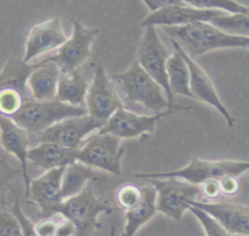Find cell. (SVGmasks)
<instances>
[{
	"label": "cell",
	"mask_w": 249,
	"mask_h": 236,
	"mask_svg": "<svg viewBox=\"0 0 249 236\" xmlns=\"http://www.w3.org/2000/svg\"><path fill=\"white\" fill-rule=\"evenodd\" d=\"M119 208L112 207L107 201L97 198L89 185L77 195L61 202L57 214L69 219L75 226V236H92L94 231L101 226L97 217L101 213L110 215Z\"/></svg>",
	"instance_id": "4"
},
{
	"label": "cell",
	"mask_w": 249,
	"mask_h": 236,
	"mask_svg": "<svg viewBox=\"0 0 249 236\" xmlns=\"http://www.w3.org/2000/svg\"><path fill=\"white\" fill-rule=\"evenodd\" d=\"M18 220L21 229H22V235L23 236H37L35 231H34V227H33V223L29 220V219L25 216V214L23 213L18 200L16 199L14 204L8 209Z\"/></svg>",
	"instance_id": "33"
},
{
	"label": "cell",
	"mask_w": 249,
	"mask_h": 236,
	"mask_svg": "<svg viewBox=\"0 0 249 236\" xmlns=\"http://www.w3.org/2000/svg\"><path fill=\"white\" fill-rule=\"evenodd\" d=\"M67 40L58 17L34 25L25 41L22 61L28 63L36 56L59 48Z\"/></svg>",
	"instance_id": "17"
},
{
	"label": "cell",
	"mask_w": 249,
	"mask_h": 236,
	"mask_svg": "<svg viewBox=\"0 0 249 236\" xmlns=\"http://www.w3.org/2000/svg\"><path fill=\"white\" fill-rule=\"evenodd\" d=\"M173 112V110H166L160 114L143 116L126 111L122 107L113 113L97 133L110 134L120 139L135 138L145 133L153 132L158 120Z\"/></svg>",
	"instance_id": "12"
},
{
	"label": "cell",
	"mask_w": 249,
	"mask_h": 236,
	"mask_svg": "<svg viewBox=\"0 0 249 236\" xmlns=\"http://www.w3.org/2000/svg\"><path fill=\"white\" fill-rule=\"evenodd\" d=\"M167 48L160 41L156 26H146L143 37L138 48V59L136 60L141 68L156 81L165 92L169 108L172 109L173 94L171 93L166 76V61L169 57Z\"/></svg>",
	"instance_id": "8"
},
{
	"label": "cell",
	"mask_w": 249,
	"mask_h": 236,
	"mask_svg": "<svg viewBox=\"0 0 249 236\" xmlns=\"http://www.w3.org/2000/svg\"><path fill=\"white\" fill-rule=\"evenodd\" d=\"M79 149H70L53 143L42 142L38 146L28 149L27 160L34 166L46 171L65 167L77 161Z\"/></svg>",
	"instance_id": "19"
},
{
	"label": "cell",
	"mask_w": 249,
	"mask_h": 236,
	"mask_svg": "<svg viewBox=\"0 0 249 236\" xmlns=\"http://www.w3.org/2000/svg\"><path fill=\"white\" fill-rule=\"evenodd\" d=\"M96 173L92 168L75 161L65 166L60 182V198L65 200L79 194L86 186L88 181L96 180Z\"/></svg>",
	"instance_id": "23"
},
{
	"label": "cell",
	"mask_w": 249,
	"mask_h": 236,
	"mask_svg": "<svg viewBox=\"0 0 249 236\" xmlns=\"http://www.w3.org/2000/svg\"><path fill=\"white\" fill-rule=\"evenodd\" d=\"M190 206L206 213L231 234L248 236L249 207L247 205L231 202H201L190 200Z\"/></svg>",
	"instance_id": "15"
},
{
	"label": "cell",
	"mask_w": 249,
	"mask_h": 236,
	"mask_svg": "<svg viewBox=\"0 0 249 236\" xmlns=\"http://www.w3.org/2000/svg\"><path fill=\"white\" fill-rule=\"evenodd\" d=\"M188 210L199 221L206 236H231L229 231H227L222 225H220L216 220H214L210 216L200 209L190 206Z\"/></svg>",
	"instance_id": "30"
},
{
	"label": "cell",
	"mask_w": 249,
	"mask_h": 236,
	"mask_svg": "<svg viewBox=\"0 0 249 236\" xmlns=\"http://www.w3.org/2000/svg\"><path fill=\"white\" fill-rule=\"evenodd\" d=\"M110 236H115V227H114V225H111V228H110Z\"/></svg>",
	"instance_id": "39"
},
{
	"label": "cell",
	"mask_w": 249,
	"mask_h": 236,
	"mask_svg": "<svg viewBox=\"0 0 249 236\" xmlns=\"http://www.w3.org/2000/svg\"><path fill=\"white\" fill-rule=\"evenodd\" d=\"M85 103L88 115L103 123L115 111L124 107L114 82L107 76L100 63L94 67V76L88 87Z\"/></svg>",
	"instance_id": "9"
},
{
	"label": "cell",
	"mask_w": 249,
	"mask_h": 236,
	"mask_svg": "<svg viewBox=\"0 0 249 236\" xmlns=\"http://www.w3.org/2000/svg\"><path fill=\"white\" fill-rule=\"evenodd\" d=\"M141 188L132 184L123 185L117 191V201L125 211L137 205L141 200Z\"/></svg>",
	"instance_id": "31"
},
{
	"label": "cell",
	"mask_w": 249,
	"mask_h": 236,
	"mask_svg": "<svg viewBox=\"0 0 249 236\" xmlns=\"http://www.w3.org/2000/svg\"><path fill=\"white\" fill-rule=\"evenodd\" d=\"M0 144L7 153H12L18 159L24 183V195L25 198H28L30 182L27 172L28 136L24 129L16 124L10 118L2 115H0Z\"/></svg>",
	"instance_id": "18"
},
{
	"label": "cell",
	"mask_w": 249,
	"mask_h": 236,
	"mask_svg": "<svg viewBox=\"0 0 249 236\" xmlns=\"http://www.w3.org/2000/svg\"><path fill=\"white\" fill-rule=\"evenodd\" d=\"M142 197L137 205L124 214L125 224L122 236H134L136 231L148 222L157 213L156 209V189L153 185L141 186Z\"/></svg>",
	"instance_id": "21"
},
{
	"label": "cell",
	"mask_w": 249,
	"mask_h": 236,
	"mask_svg": "<svg viewBox=\"0 0 249 236\" xmlns=\"http://www.w3.org/2000/svg\"><path fill=\"white\" fill-rule=\"evenodd\" d=\"M187 5L204 10L221 11L228 14H249V9L231 0H185Z\"/></svg>",
	"instance_id": "28"
},
{
	"label": "cell",
	"mask_w": 249,
	"mask_h": 236,
	"mask_svg": "<svg viewBox=\"0 0 249 236\" xmlns=\"http://www.w3.org/2000/svg\"><path fill=\"white\" fill-rule=\"evenodd\" d=\"M208 23L228 35L249 37V14H223Z\"/></svg>",
	"instance_id": "26"
},
{
	"label": "cell",
	"mask_w": 249,
	"mask_h": 236,
	"mask_svg": "<svg viewBox=\"0 0 249 236\" xmlns=\"http://www.w3.org/2000/svg\"><path fill=\"white\" fill-rule=\"evenodd\" d=\"M57 221L52 218L41 219L38 222L33 224L34 231L37 236H53Z\"/></svg>",
	"instance_id": "34"
},
{
	"label": "cell",
	"mask_w": 249,
	"mask_h": 236,
	"mask_svg": "<svg viewBox=\"0 0 249 236\" xmlns=\"http://www.w3.org/2000/svg\"><path fill=\"white\" fill-rule=\"evenodd\" d=\"M73 32L57 50L53 56L44 59L46 62H53L63 74L78 70L90 54V46L98 32L97 28L85 27L77 19H71Z\"/></svg>",
	"instance_id": "10"
},
{
	"label": "cell",
	"mask_w": 249,
	"mask_h": 236,
	"mask_svg": "<svg viewBox=\"0 0 249 236\" xmlns=\"http://www.w3.org/2000/svg\"><path fill=\"white\" fill-rule=\"evenodd\" d=\"M87 115L86 107L59 102L24 100L19 111L10 118L26 132L40 134L54 123L68 118Z\"/></svg>",
	"instance_id": "3"
},
{
	"label": "cell",
	"mask_w": 249,
	"mask_h": 236,
	"mask_svg": "<svg viewBox=\"0 0 249 236\" xmlns=\"http://www.w3.org/2000/svg\"><path fill=\"white\" fill-rule=\"evenodd\" d=\"M167 83L172 94H181L187 97L193 98L189 87V69L181 56V54L174 50L172 55H170L165 65Z\"/></svg>",
	"instance_id": "25"
},
{
	"label": "cell",
	"mask_w": 249,
	"mask_h": 236,
	"mask_svg": "<svg viewBox=\"0 0 249 236\" xmlns=\"http://www.w3.org/2000/svg\"><path fill=\"white\" fill-rule=\"evenodd\" d=\"M181 2V0H144V3L149 8L151 13L157 12L172 5L180 4Z\"/></svg>",
	"instance_id": "38"
},
{
	"label": "cell",
	"mask_w": 249,
	"mask_h": 236,
	"mask_svg": "<svg viewBox=\"0 0 249 236\" xmlns=\"http://www.w3.org/2000/svg\"><path fill=\"white\" fill-rule=\"evenodd\" d=\"M124 153L121 139L110 134H94L84 141L78 150L77 161L98 168L119 177L122 174V157Z\"/></svg>",
	"instance_id": "6"
},
{
	"label": "cell",
	"mask_w": 249,
	"mask_h": 236,
	"mask_svg": "<svg viewBox=\"0 0 249 236\" xmlns=\"http://www.w3.org/2000/svg\"><path fill=\"white\" fill-rule=\"evenodd\" d=\"M20 173V169L13 167L9 163L7 154L0 157V210L6 209L8 193L12 189L15 180Z\"/></svg>",
	"instance_id": "27"
},
{
	"label": "cell",
	"mask_w": 249,
	"mask_h": 236,
	"mask_svg": "<svg viewBox=\"0 0 249 236\" xmlns=\"http://www.w3.org/2000/svg\"><path fill=\"white\" fill-rule=\"evenodd\" d=\"M103 122L88 114L81 117L68 118L60 120L38 135L37 141L57 144L70 149H79L86 136L91 131L101 128Z\"/></svg>",
	"instance_id": "11"
},
{
	"label": "cell",
	"mask_w": 249,
	"mask_h": 236,
	"mask_svg": "<svg viewBox=\"0 0 249 236\" xmlns=\"http://www.w3.org/2000/svg\"><path fill=\"white\" fill-rule=\"evenodd\" d=\"M112 79L124 92L126 102L140 104L154 115L172 110L161 86L141 68L137 61H134L124 72L112 76Z\"/></svg>",
	"instance_id": "2"
},
{
	"label": "cell",
	"mask_w": 249,
	"mask_h": 236,
	"mask_svg": "<svg viewBox=\"0 0 249 236\" xmlns=\"http://www.w3.org/2000/svg\"><path fill=\"white\" fill-rule=\"evenodd\" d=\"M221 193L223 192L226 195H233L238 191L239 183L236 177L234 176H225L218 180Z\"/></svg>",
	"instance_id": "35"
},
{
	"label": "cell",
	"mask_w": 249,
	"mask_h": 236,
	"mask_svg": "<svg viewBox=\"0 0 249 236\" xmlns=\"http://www.w3.org/2000/svg\"><path fill=\"white\" fill-rule=\"evenodd\" d=\"M248 168V161L229 159L210 161L193 157L190 163L181 169L168 172L138 173L135 177L142 179L175 178L182 179V181L192 185H199L207 180H220L225 176H234L237 178L245 173Z\"/></svg>",
	"instance_id": "5"
},
{
	"label": "cell",
	"mask_w": 249,
	"mask_h": 236,
	"mask_svg": "<svg viewBox=\"0 0 249 236\" xmlns=\"http://www.w3.org/2000/svg\"><path fill=\"white\" fill-rule=\"evenodd\" d=\"M36 64H28L17 56H11L0 71V91L15 88L26 96V82Z\"/></svg>",
	"instance_id": "24"
},
{
	"label": "cell",
	"mask_w": 249,
	"mask_h": 236,
	"mask_svg": "<svg viewBox=\"0 0 249 236\" xmlns=\"http://www.w3.org/2000/svg\"><path fill=\"white\" fill-rule=\"evenodd\" d=\"M162 29L192 59L217 49L248 48L249 45V37L228 35L203 21L180 26H162Z\"/></svg>",
	"instance_id": "1"
},
{
	"label": "cell",
	"mask_w": 249,
	"mask_h": 236,
	"mask_svg": "<svg viewBox=\"0 0 249 236\" xmlns=\"http://www.w3.org/2000/svg\"><path fill=\"white\" fill-rule=\"evenodd\" d=\"M200 192L209 199H215L221 194L218 180H207L199 185Z\"/></svg>",
	"instance_id": "36"
},
{
	"label": "cell",
	"mask_w": 249,
	"mask_h": 236,
	"mask_svg": "<svg viewBox=\"0 0 249 236\" xmlns=\"http://www.w3.org/2000/svg\"><path fill=\"white\" fill-rule=\"evenodd\" d=\"M170 41L172 43L174 50L181 54V56L183 57V59L185 60L188 66L189 75H190L189 87H190V92L193 95V98L213 106L224 117L229 127H232L235 119L229 113L225 105L221 102L219 95L216 91V88L211 79L209 78V76L194 59L190 58L183 51V50L178 46L176 42H174L173 40H170Z\"/></svg>",
	"instance_id": "13"
},
{
	"label": "cell",
	"mask_w": 249,
	"mask_h": 236,
	"mask_svg": "<svg viewBox=\"0 0 249 236\" xmlns=\"http://www.w3.org/2000/svg\"><path fill=\"white\" fill-rule=\"evenodd\" d=\"M65 167L46 171L36 179H30L29 196L39 208L41 219L52 218L57 214L62 200L60 198V182Z\"/></svg>",
	"instance_id": "14"
},
{
	"label": "cell",
	"mask_w": 249,
	"mask_h": 236,
	"mask_svg": "<svg viewBox=\"0 0 249 236\" xmlns=\"http://www.w3.org/2000/svg\"><path fill=\"white\" fill-rule=\"evenodd\" d=\"M89 84L79 69L68 74H60L54 99L77 107H85Z\"/></svg>",
	"instance_id": "22"
},
{
	"label": "cell",
	"mask_w": 249,
	"mask_h": 236,
	"mask_svg": "<svg viewBox=\"0 0 249 236\" xmlns=\"http://www.w3.org/2000/svg\"><path fill=\"white\" fill-rule=\"evenodd\" d=\"M156 189V209L166 217L179 221L190 207V200H196L199 185L175 178L145 179Z\"/></svg>",
	"instance_id": "7"
},
{
	"label": "cell",
	"mask_w": 249,
	"mask_h": 236,
	"mask_svg": "<svg viewBox=\"0 0 249 236\" xmlns=\"http://www.w3.org/2000/svg\"><path fill=\"white\" fill-rule=\"evenodd\" d=\"M76 230L74 224L67 219L57 221L53 236H75Z\"/></svg>",
	"instance_id": "37"
},
{
	"label": "cell",
	"mask_w": 249,
	"mask_h": 236,
	"mask_svg": "<svg viewBox=\"0 0 249 236\" xmlns=\"http://www.w3.org/2000/svg\"><path fill=\"white\" fill-rule=\"evenodd\" d=\"M224 13L215 10L196 9L187 5L184 1L180 4L172 5L157 12L150 13L140 23L141 26H180L196 21L209 22L213 17L221 16Z\"/></svg>",
	"instance_id": "16"
},
{
	"label": "cell",
	"mask_w": 249,
	"mask_h": 236,
	"mask_svg": "<svg viewBox=\"0 0 249 236\" xmlns=\"http://www.w3.org/2000/svg\"><path fill=\"white\" fill-rule=\"evenodd\" d=\"M60 71L53 62L37 63L27 78L26 84L36 101L54 100Z\"/></svg>",
	"instance_id": "20"
},
{
	"label": "cell",
	"mask_w": 249,
	"mask_h": 236,
	"mask_svg": "<svg viewBox=\"0 0 249 236\" xmlns=\"http://www.w3.org/2000/svg\"><path fill=\"white\" fill-rule=\"evenodd\" d=\"M0 236H23L17 218L8 210H0Z\"/></svg>",
	"instance_id": "32"
},
{
	"label": "cell",
	"mask_w": 249,
	"mask_h": 236,
	"mask_svg": "<svg viewBox=\"0 0 249 236\" xmlns=\"http://www.w3.org/2000/svg\"><path fill=\"white\" fill-rule=\"evenodd\" d=\"M25 96L15 88L0 91V115L11 118L17 114L24 102Z\"/></svg>",
	"instance_id": "29"
}]
</instances>
